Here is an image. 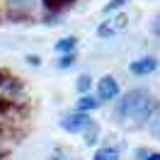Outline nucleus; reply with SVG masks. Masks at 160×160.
<instances>
[{"mask_svg":"<svg viewBox=\"0 0 160 160\" xmlns=\"http://www.w3.org/2000/svg\"><path fill=\"white\" fill-rule=\"evenodd\" d=\"M160 117V100L148 88H133L114 100L112 119L126 131L148 129Z\"/></svg>","mask_w":160,"mask_h":160,"instance_id":"obj_1","label":"nucleus"},{"mask_svg":"<svg viewBox=\"0 0 160 160\" xmlns=\"http://www.w3.org/2000/svg\"><path fill=\"white\" fill-rule=\"evenodd\" d=\"M0 104L8 107H29V90L17 75L0 70Z\"/></svg>","mask_w":160,"mask_h":160,"instance_id":"obj_2","label":"nucleus"},{"mask_svg":"<svg viewBox=\"0 0 160 160\" xmlns=\"http://www.w3.org/2000/svg\"><path fill=\"white\" fill-rule=\"evenodd\" d=\"M5 2V17L10 22H27L37 17L41 0H2Z\"/></svg>","mask_w":160,"mask_h":160,"instance_id":"obj_3","label":"nucleus"},{"mask_svg":"<svg viewBox=\"0 0 160 160\" xmlns=\"http://www.w3.org/2000/svg\"><path fill=\"white\" fill-rule=\"evenodd\" d=\"M126 27H129V15H124L121 10L112 12V15H107V20L97 27V37H100V39H112L114 34L124 32Z\"/></svg>","mask_w":160,"mask_h":160,"instance_id":"obj_4","label":"nucleus"},{"mask_svg":"<svg viewBox=\"0 0 160 160\" xmlns=\"http://www.w3.org/2000/svg\"><path fill=\"white\" fill-rule=\"evenodd\" d=\"M92 117L88 114V112H80V109H73V112H68V114H63L61 117V129L66 131V133H82V129L88 126V121H90Z\"/></svg>","mask_w":160,"mask_h":160,"instance_id":"obj_5","label":"nucleus"},{"mask_svg":"<svg viewBox=\"0 0 160 160\" xmlns=\"http://www.w3.org/2000/svg\"><path fill=\"white\" fill-rule=\"evenodd\" d=\"M97 97H100L102 102H114L117 97L121 95V88H119V80L114 78V75H102L100 80H97Z\"/></svg>","mask_w":160,"mask_h":160,"instance_id":"obj_6","label":"nucleus"},{"mask_svg":"<svg viewBox=\"0 0 160 160\" xmlns=\"http://www.w3.org/2000/svg\"><path fill=\"white\" fill-rule=\"evenodd\" d=\"M160 61L155 56H143V58H136L129 63V73L131 75H138V78H146V75H153L158 73Z\"/></svg>","mask_w":160,"mask_h":160,"instance_id":"obj_7","label":"nucleus"},{"mask_svg":"<svg viewBox=\"0 0 160 160\" xmlns=\"http://www.w3.org/2000/svg\"><path fill=\"white\" fill-rule=\"evenodd\" d=\"M100 133H102V126H100V121H95V119H90L88 121V126L82 129V143L88 146V148H95V143L100 141Z\"/></svg>","mask_w":160,"mask_h":160,"instance_id":"obj_8","label":"nucleus"},{"mask_svg":"<svg viewBox=\"0 0 160 160\" xmlns=\"http://www.w3.org/2000/svg\"><path fill=\"white\" fill-rule=\"evenodd\" d=\"M102 104H104V102H102L97 95H90V92H85V95H80V100L75 102V109L92 114V112H97V109H100Z\"/></svg>","mask_w":160,"mask_h":160,"instance_id":"obj_9","label":"nucleus"},{"mask_svg":"<svg viewBox=\"0 0 160 160\" xmlns=\"http://www.w3.org/2000/svg\"><path fill=\"white\" fill-rule=\"evenodd\" d=\"M78 49V37H61L56 44H53V51L56 53H70V51H75Z\"/></svg>","mask_w":160,"mask_h":160,"instance_id":"obj_10","label":"nucleus"},{"mask_svg":"<svg viewBox=\"0 0 160 160\" xmlns=\"http://www.w3.org/2000/svg\"><path fill=\"white\" fill-rule=\"evenodd\" d=\"M92 160H121V150L114 148V146H102V148L95 150Z\"/></svg>","mask_w":160,"mask_h":160,"instance_id":"obj_11","label":"nucleus"},{"mask_svg":"<svg viewBox=\"0 0 160 160\" xmlns=\"http://www.w3.org/2000/svg\"><path fill=\"white\" fill-rule=\"evenodd\" d=\"M75 51H70V53H61V58L56 61V68L58 70H68V68H73L75 66Z\"/></svg>","mask_w":160,"mask_h":160,"instance_id":"obj_12","label":"nucleus"},{"mask_svg":"<svg viewBox=\"0 0 160 160\" xmlns=\"http://www.w3.org/2000/svg\"><path fill=\"white\" fill-rule=\"evenodd\" d=\"M129 2H131V0H109V2L102 8V15L107 17V15H112V12H119V10H124Z\"/></svg>","mask_w":160,"mask_h":160,"instance_id":"obj_13","label":"nucleus"},{"mask_svg":"<svg viewBox=\"0 0 160 160\" xmlns=\"http://www.w3.org/2000/svg\"><path fill=\"white\" fill-rule=\"evenodd\" d=\"M90 88H92V78L88 73H82L78 78V82H75V90H78L80 95H85V92H90Z\"/></svg>","mask_w":160,"mask_h":160,"instance_id":"obj_14","label":"nucleus"},{"mask_svg":"<svg viewBox=\"0 0 160 160\" xmlns=\"http://www.w3.org/2000/svg\"><path fill=\"white\" fill-rule=\"evenodd\" d=\"M10 148H12V143H10V138H8V133L0 131V160H8Z\"/></svg>","mask_w":160,"mask_h":160,"instance_id":"obj_15","label":"nucleus"},{"mask_svg":"<svg viewBox=\"0 0 160 160\" xmlns=\"http://www.w3.org/2000/svg\"><path fill=\"white\" fill-rule=\"evenodd\" d=\"M24 61H27L29 68H39V66H41V56H39V53H27Z\"/></svg>","mask_w":160,"mask_h":160,"instance_id":"obj_16","label":"nucleus"},{"mask_svg":"<svg viewBox=\"0 0 160 160\" xmlns=\"http://www.w3.org/2000/svg\"><path fill=\"white\" fill-rule=\"evenodd\" d=\"M148 131H150V136H153L155 141H160V117H158V119H155V121H153V124L148 126Z\"/></svg>","mask_w":160,"mask_h":160,"instance_id":"obj_17","label":"nucleus"},{"mask_svg":"<svg viewBox=\"0 0 160 160\" xmlns=\"http://www.w3.org/2000/svg\"><path fill=\"white\" fill-rule=\"evenodd\" d=\"M150 32H153L155 37H160V15H158L153 22H150Z\"/></svg>","mask_w":160,"mask_h":160,"instance_id":"obj_18","label":"nucleus"},{"mask_svg":"<svg viewBox=\"0 0 160 160\" xmlns=\"http://www.w3.org/2000/svg\"><path fill=\"white\" fill-rule=\"evenodd\" d=\"M143 160H160V150H148V155Z\"/></svg>","mask_w":160,"mask_h":160,"instance_id":"obj_19","label":"nucleus"},{"mask_svg":"<svg viewBox=\"0 0 160 160\" xmlns=\"http://www.w3.org/2000/svg\"><path fill=\"white\" fill-rule=\"evenodd\" d=\"M148 155V148H136V160H143Z\"/></svg>","mask_w":160,"mask_h":160,"instance_id":"obj_20","label":"nucleus"}]
</instances>
